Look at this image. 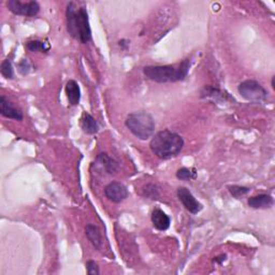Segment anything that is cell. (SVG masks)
Listing matches in <instances>:
<instances>
[{"label":"cell","mask_w":275,"mask_h":275,"mask_svg":"<svg viewBox=\"0 0 275 275\" xmlns=\"http://www.w3.org/2000/svg\"><path fill=\"white\" fill-rule=\"evenodd\" d=\"M125 125L135 138L142 141L149 140L155 134L156 123L152 114L148 112H132L128 114L125 120Z\"/></svg>","instance_id":"cell-4"},{"label":"cell","mask_w":275,"mask_h":275,"mask_svg":"<svg viewBox=\"0 0 275 275\" xmlns=\"http://www.w3.org/2000/svg\"><path fill=\"white\" fill-rule=\"evenodd\" d=\"M105 196L112 202L120 203L127 199L129 192L123 183L111 182L105 187Z\"/></svg>","instance_id":"cell-8"},{"label":"cell","mask_w":275,"mask_h":275,"mask_svg":"<svg viewBox=\"0 0 275 275\" xmlns=\"http://www.w3.org/2000/svg\"><path fill=\"white\" fill-rule=\"evenodd\" d=\"M177 198L178 200L182 202L184 205V208L192 214H198L203 210V205L198 201L195 196L192 194V192L189 191L186 187H178L177 188Z\"/></svg>","instance_id":"cell-7"},{"label":"cell","mask_w":275,"mask_h":275,"mask_svg":"<svg viewBox=\"0 0 275 275\" xmlns=\"http://www.w3.org/2000/svg\"><path fill=\"white\" fill-rule=\"evenodd\" d=\"M176 177L180 180L195 179L197 177V170L195 168H180L176 171Z\"/></svg>","instance_id":"cell-18"},{"label":"cell","mask_w":275,"mask_h":275,"mask_svg":"<svg viewBox=\"0 0 275 275\" xmlns=\"http://www.w3.org/2000/svg\"><path fill=\"white\" fill-rule=\"evenodd\" d=\"M81 128L83 129V131L87 134H95L99 131V125L97 123V120L94 118L93 115H90L87 112H84L81 117Z\"/></svg>","instance_id":"cell-14"},{"label":"cell","mask_w":275,"mask_h":275,"mask_svg":"<svg viewBox=\"0 0 275 275\" xmlns=\"http://www.w3.org/2000/svg\"><path fill=\"white\" fill-rule=\"evenodd\" d=\"M247 204L252 209H270L274 204V199L271 195L260 194L248 198Z\"/></svg>","instance_id":"cell-11"},{"label":"cell","mask_w":275,"mask_h":275,"mask_svg":"<svg viewBox=\"0 0 275 275\" xmlns=\"http://www.w3.org/2000/svg\"><path fill=\"white\" fill-rule=\"evenodd\" d=\"M6 5L9 11L20 16L32 17L40 12V5L38 2L22 3L21 0H8Z\"/></svg>","instance_id":"cell-6"},{"label":"cell","mask_w":275,"mask_h":275,"mask_svg":"<svg viewBox=\"0 0 275 275\" xmlns=\"http://www.w3.org/2000/svg\"><path fill=\"white\" fill-rule=\"evenodd\" d=\"M192 66V60L187 58L177 65L146 66L143 73L149 80L156 83H175L184 81Z\"/></svg>","instance_id":"cell-3"},{"label":"cell","mask_w":275,"mask_h":275,"mask_svg":"<svg viewBox=\"0 0 275 275\" xmlns=\"http://www.w3.org/2000/svg\"><path fill=\"white\" fill-rule=\"evenodd\" d=\"M151 219L153 222V226L159 231H166L170 228L171 223L170 217L159 208H155L153 210Z\"/></svg>","instance_id":"cell-10"},{"label":"cell","mask_w":275,"mask_h":275,"mask_svg":"<svg viewBox=\"0 0 275 275\" xmlns=\"http://www.w3.org/2000/svg\"><path fill=\"white\" fill-rule=\"evenodd\" d=\"M31 69V65L29 64V62L27 59H22L21 63L19 64V72L22 75H26L30 72Z\"/></svg>","instance_id":"cell-22"},{"label":"cell","mask_w":275,"mask_h":275,"mask_svg":"<svg viewBox=\"0 0 275 275\" xmlns=\"http://www.w3.org/2000/svg\"><path fill=\"white\" fill-rule=\"evenodd\" d=\"M85 235L87 237L89 242L93 244V246L96 248L97 251H101L103 246V240L100 229L97 226L88 223V225H86L85 227Z\"/></svg>","instance_id":"cell-12"},{"label":"cell","mask_w":275,"mask_h":275,"mask_svg":"<svg viewBox=\"0 0 275 275\" xmlns=\"http://www.w3.org/2000/svg\"><path fill=\"white\" fill-rule=\"evenodd\" d=\"M67 31L70 36L83 44L91 41V28L88 13L85 7L76 8L74 3H69L66 10Z\"/></svg>","instance_id":"cell-2"},{"label":"cell","mask_w":275,"mask_h":275,"mask_svg":"<svg viewBox=\"0 0 275 275\" xmlns=\"http://www.w3.org/2000/svg\"><path fill=\"white\" fill-rule=\"evenodd\" d=\"M228 191L230 195L236 198V199H241V198L246 196L249 192H251V188L245 187V186H240V185H229Z\"/></svg>","instance_id":"cell-17"},{"label":"cell","mask_w":275,"mask_h":275,"mask_svg":"<svg viewBox=\"0 0 275 275\" xmlns=\"http://www.w3.org/2000/svg\"><path fill=\"white\" fill-rule=\"evenodd\" d=\"M0 114L4 117L15 120H23L24 118L23 112L14 107L13 103L9 101L5 96L0 97Z\"/></svg>","instance_id":"cell-9"},{"label":"cell","mask_w":275,"mask_h":275,"mask_svg":"<svg viewBox=\"0 0 275 275\" xmlns=\"http://www.w3.org/2000/svg\"><path fill=\"white\" fill-rule=\"evenodd\" d=\"M143 192H144V196L146 198H150V199H153V200L158 199L159 191H158V187L156 185H154V184L146 185Z\"/></svg>","instance_id":"cell-20"},{"label":"cell","mask_w":275,"mask_h":275,"mask_svg":"<svg viewBox=\"0 0 275 275\" xmlns=\"http://www.w3.org/2000/svg\"><path fill=\"white\" fill-rule=\"evenodd\" d=\"M66 95L70 106H77L81 100V89L80 86L74 80H69L66 84Z\"/></svg>","instance_id":"cell-13"},{"label":"cell","mask_w":275,"mask_h":275,"mask_svg":"<svg viewBox=\"0 0 275 275\" xmlns=\"http://www.w3.org/2000/svg\"><path fill=\"white\" fill-rule=\"evenodd\" d=\"M238 91L247 101L262 102L268 98V90L255 80H245L238 86Z\"/></svg>","instance_id":"cell-5"},{"label":"cell","mask_w":275,"mask_h":275,"mask_svg":"<svg viewBox=\"0 0 275 275\" xmlns=\"http://www.w3.org/2000/svg\"><path fill=\"white\" fill-rule=\"evenodd\" d=\"M129 43H130V42H129L128 40L122 39V40H120V41L118 42V45H119L120 48H122L123 50H127V49L129 48Z\"/></svg>","instance_id":"cell-23"},{"label":"cell","mask_w":275,"mask_h":275,"mask_svg":"<svg viewBox=\"0 0 275 275\" xmlns=\"http://www.w3.org/2000/svg\"><path fill=\"white\" fill-rule=\"evenodd\" d=\"M86 270H87L88 275H98L100 274V270L98 263L94 260H88L86 262Z\"/></svg>","instance_id":"cell-21"},{"label":"cell","mask_w":275,"mask_h":275,"mask_svg":"<svg viewBox=\"0 0 275 275\" xmlns=\"http://www.w3.org/2000/svg\"><path fill=\"white\" fill-rule=\"evenodd\" d=\"M184 139L178 133L163 129L152 136L150 149L155 156L162 160L176 157L184 148Z\"/></svg>","instance_id":"cell-1"},{"label":"cell","mask_w":275,"mask_h":275,"mask_svg":"<svg viewBox=\"0 0 275 275\" xmlns=\"http://www.w3.org/2000/svg\"><path fill=\"white\" fill-rule=\"evenodd\" d=\"M271 86H272V88H273V89H275V75H273V76H272Z\"/></svg>","instance_id":"cell-25"},{"label":"cell","mask_w":275,"mask_h":275,"mask_svg":"<svg viewBox=\"0 0 275 275\" xmlns=\"http://www.w3.org/2000/svg\"><path fill=\"white\" fill-rule=\"evenodd\" d=\"M0 72H2V74L8 80L14 79V69L10 59H5L2 63V66H0Z\"/></svg>","instance_id":"cell-19"},{"label":"cell","mask_w":275,"mask_h":275,"mask_svg":"<svg viewBox=\"0 0 275 275\" xmlns=\"http://www.w3.org/2000/svg\"><path fill=\"white\" fill-rule=\"evenodd\" d=\"M225 260H226V255H221L220 257H216V258H215L214 262H217V263L221 264L222 261H225Z\"/></svg>","instance_id":"cell-24"},{"label":"cell","mask_w":275,"mask_h":275,"mask_svg":"<svg viewBox=\"0 0 275 275\" xmlns=\"http://www.w3.org/2000/svg\"><path fill=\"white\" fill-rule=\"evenodd\" d=\"M97 161L101 165V167L105 169V171L109 174H114L118 171L119 165L118 162L112 158L107 153H100L97 156Z\"/></svg>","instance_id":"cell-15"},{"label":"cell","mask_w":275,"mask_h":275,"mask_svg":"<svg viewBox=\"0 0 275 275\" xmlns=\"http://www.w3.org/2000/svg\"><path fill=\"white\" fill-rule=\"evenodd\" d=\"M25 48L29 52H32V53H38V52H41V53H48L51 49L50 44H48L47 42H42L40 40L28 41L25 44Z\"/></svg>","instance_id":"cell-16"}]
</instances>
